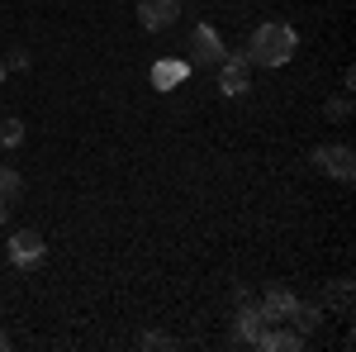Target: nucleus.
Returning <instances> with one entry per match:
<instances>
[{"label":"nucleus","mask_w":356,"mask_h":352,"mask_svg":"<svg viewBox=\"0 0 356 352\" xmlns=\"http://www.w3.org/2000/svg\"><path fill=\"white\" fill-rule=\"evenodd\" d=\"M5 257L15 262V267H38L43 257H48V243H43V234H33V229H19V234H10V243H5Z\"/></svg>","instance_id":"obj_3"},{"label":"nucleus","mask_w":356,"mask_h":352,"mask_svg":"<svg viewBox=\"0 0 356 352\" xmlns=\"http://www.w3.org/2000/svg\"><path fill=\"white\" fill-rule=\"evenodd\" d=\"M19 190H24V176L15 171V167H0V200H19Z\"/></svg>","instance_id":"obj_12"},{"label":"nucleus","mask_w":356,"mask_h":352,"mask_svg":"<svg viewBox=\"0 0 356 352\" xmlns=\"http://www.w3.org/2000/svg\"><path fill=\"white\" fill-rule=\"evenodd\" d=\"M295 291L285 286V281H271L266 291H261V314H266V324H285L290 319V309H295Z\"/></svg>","instance_id":"obj_7"},{"label":"nucleus","mask_w":356,"mask_h":352,"mask_svg":"<svg viewBox=\"0 0 356 352\" xmlns=\"http://www.w3.org/2000/svg\"><path fill=\"white\" fill-rule=\"evenodd\" d=\"M314 167L332 176V181H352L356 176V153L347 143H323V148H314Z\"/></svg>","instance_id":"obj_2"},{"label":"nucleus","mask_w":356,"mask_h":352,"mask_svg":"<svg viewBox=\"0 0 356 352\" xmlns=\"http://www.w3.org/2000/svg\"><path fill=\"white\" fill-rule=\"evenodd\" d=\"M318 319H323V314H318V305H304V300H295V309H290V319H285V324L300 328V333H314V328H318Z\"/></svg>","instance_id":"obj_11"},{"label":"nucleus","mask_w":356,"mask_h":352,"mask_svg":"<svg viewBox=\"0 0 356 352\" xmlns=\"http://www.w3.org/2000/svg\"><path fill=\"white\" fill-rule=\"evenodd\" d=\"M186 72H191L186 62H157V67H152V86H157V91H176V86L186 82Z\"/></svg>","instance_id":"obj_10"},{"label":"nucleus","mask_w":356,"mask_h":352,"mask_svg":"<svg viewBox=\"0 0 356 352\" xmlns=\"http://www.w3.org/2000/svg\"><path fill=\"white\" fill-rule=\"evenodd\" d=\"M138 343H143V348H171V338H162V333H143Z\"/></svg>","instance_id":"obj_16"},{"label":"nucleus","mask_w":356,"mask_h":352,"mask_svg":"<svg viewBox=\"0 0 356 352\" xmlns=\"http://www.w3.org/2000/svg\"><path fill=\"white\" fill-rule=\"evenodd\" d=\"M247 53H223V62H219V91L228 95V100H238V95H247L252 86H247Z\"/></svg>","instance_id":"obj_4"},{"label":"nucleus","mask_w":356,"mask_h":352,"mask_svg":"<svg viewBox=\"0 0 356 352\" xmlns=\"http://www.w3.org/2000/svg\"><path fill=\"white\" fill-rule=\"evenodd\" d=\"M257 348H266V352H300L304 348V333H300V328H266V333L257 338Z\"/></svg>","instance_id":"obj_8"},{"label":"nucleus","mask_w":356,"mask_h":352,"mask_svg":"<svg viewBox=\"0 0 356 352\" xmlns=\"http://www.w3.org/2000/svg\"><path fill=\"white\" fill-rule=\"evenodd\" d=\"M323 109H328L332 124H347V114H352V100H347V95H337V100H328Z\"/></svg>","instance_id":"obj_14"},{"label":"nucleus","mask_w":356,"mask_h":352,"mask_svg":"<svg viewBox=\"0 0 356 352\" xmlns=\"http://www.w3.org/2000/svg\"><path fill=\"white\" fill-rule=\"evenodd\" d=\"M266 333V314H261V305H247L243 300V309H238V338L243 343H257Z\"/></svg>","instance_id":"obj_9"},{"label":"nucleus","mask_w":356,"mask_h":352,"mask_svg":"<svg viewBox=\"0 0 356 352\" xmlns=\"http://www.w3.org/2000/svg\"><path fill=\"white\" fill-rule=\"evenodd\" d=\"M5 219H10V200H0V224H5Z\"/></svg>","instance_id":"obj_17"},{"label":"nucleus","mask_w":356,"mask_h":352,"mask_svg":"<svg viewBox=\"0 0 356 352\" xmlns=\"http://www.w3.org/2000/svg\"><path fill=\"white\" fill-rule=\"evenodd\" d=\"M295 48H300V33L290 24H280V20H266L247 38V62L252 67H285L295 57Z\"/></svg>","instance_id":"obj_1"},{"label":"nucleus","mask_w":356,"mask_h":352,"mask_svg":"<svg viewBox=\"0 0 356 352\" xmlns=\"http://www.w3.org/2000/svg\"><path fill=\"white\" fill-rule=\"evenodd\" d=\"M24 143V119H0V148H19Z\"/></svg>","instance_id":"obj_13"},{"label":"nucleus","mask_w":356,"mask_h":352,"mask_svg":"<svg viewBox=\"0 0 356 352\" xmlns=\"http://www.w3.org/2000/svg\"><path fill=\"white\" fill-rule=\"evenodd\" d=\"M181 20V0H138V24L147 33H162Z\"/></svg>","instance_id":"obj_5"},{"label":"nucleus","mask_w":356,"mask_h":352,"mask_svg":"<svg viewBox=\"0 0 356 352\" xmlns=\"http://www.w3.org/2000/svg\"><path fill=\"white\" fill-rule=\"evenodd\" d=\"M5 67H10V72H24V67H29V53H24V48H19V53H10V57H5Z\"/></svg>","instance_id":"obj_15"},{"label":"nucleus","mask_w":356,"mask_h":352,"mask_svg":"<svg viewBox=\"0 0 356 352\" xmlns=\"http://www.w3.org/2000/svg\"><path fill=\"white\" fill-rule=\"evenodd\" d=\"M5 348H10V333H5V328H0V352H5Z\"/></svg>","instance_id":"obj_18"},{"label":"nucleus","mask_w":356,"mask_h":352,"mask_svg":"<svg viewBox=\"0 0 356 352\" xmlns=\"http://www.w3.org/2000/svg\"><path fill=\"white\" fill-rule=\"evenodd\" d=\"M191 53H195L200 67H219L228 48H223V38H219V29H214V24H195L191 29Z\"/></svg>","instance_id":"obj_6"},{"label":"nucleus","mask_w":356,"mask_h":352,"mask_svg":"<svg viewBox=\"0 0 356 352\" xmlns=\"http://www.w3.org/2000/svg\"><path fill=\"white\" fill-rule=\"evenodd\" d=\"M5 72H10V67H5V57H0V82H5Z\"/></svg>","instance_id":"obj_19"}]
</instances>
